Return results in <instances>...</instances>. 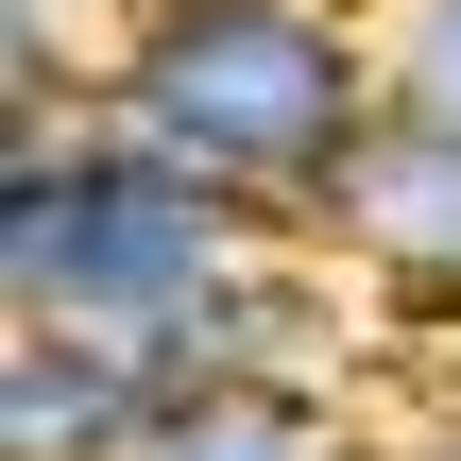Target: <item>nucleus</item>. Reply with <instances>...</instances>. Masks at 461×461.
<instances>
[{
    "label": "nucleus",
    "instance_id": "obj_1",
    "mask_svg": "<svg viewBox=\"0 0 461 461\" xmlns=\"http://www.w3.org/2000/svg\"><path fill=\"white\" fill-rule=\"evenodd\" d=\"M103 120L171 137L222 188H257L274 222H308L342 188V154L393 120V51H376V0H120Z\"/></svg>",
    "mask_w": 461,
    "mask_h": 461
},
{
    "label": "nucleus",
    "instance_id": "obj_2",
    "mask_svg": "<svg viewBox=\"0 0 461 461\" xmlns=\"http://www.w3.org/2000/svg\"><path fill=\"white\" fill-rule=\"evenodd\" d=\"M291 222L257 188H222L205 154L137 137V120H68V137H0V308L34 325H171L188 291H222L240 257H274Z\"/></svg>",
    "mask_w": 461,
    "mask_h": 461
},
{
    "label": "nucleus",
    "instance_id": "obj_3",
    "mask_svg": "<svg viewBox=\"0 0 461 461\" xmlns=\"http://www.w3.org/2000/svg\"><path fill=\"white\" fill-rule=\"evenodd\" d=\"M308 240H325L359 291L461 325V137H445V120H376V137L342 154V188L308 205Z\"/></svg>",
    "mask_w": 461,
    "mask_h": 461
},
{
    "label": "nucleus",
    "instance_id": "obj_4",
    "mask_svg": "<svg viewBox=\"0 0 461 461\" xmlns=\"http://www.w3.org/2000/svg\"><path fill=\"white\" fill-rule=\"evenodd\" d=\"M154 445V359L120 325H34L0 342V461H137Z\"/></svg>",
    "mask_w": 461,
    "mask_h": 461
},
{
    "label": "nucleus",
    "instance_id": "obj_5",
    "mask_svg": "<svg viewBox=\"0 0 461 461\" xmlns=\"http://www.w3.org/2000/svg\"><path fill=\"white\" fill-rule=\"evenodd\" d=\"M137 461H376V445H359V411H342L325 359H257V376L154 393V445Z\"/></svg>",
    "mask_w": 461,
    "mask_h": 461
},
{
    "label": "nucleus",
    "instance_id": "obj_6",
    "mask_svg": "<svg viewBox=\"0 0 461 461\" xmlns=\"http://www.w3.org/2000/svg\"><path fill=\"white\" fill-rule=\"evenodd\" d=\"M103 120V51L51 34V0H0V137H68Z\"/></svg>",
    "mask_w": 461,
    "mask_h": 461
},
{
    "label": "nucleus",
    "instance_id": "obj_7",
    "mask_svg": "<svg viewBox=\"0 0 461 461\" xmlns=\"http://www.w3.org/2000/svg\"><path fill=\"white\" fill-rule=\"evenodd\" d=\"M376 51H393V120L461 137V0H376Z\"/></svg>",
    "mask_w": 461,
    "mask_h": 461
},
{
    "label": "nucleus",
    "instance_id": "obj_8",
    "mask_svg": "<svg viewBox=\"0 0 461 461\" xmlns=\"http://www.w3.org/2000/svg\"><path fill=\"white\" fill-rule=\"evenodd\" d=\"M376 461H461V445H376Z\"/></svg>",
    "mask_w": 461,
    "mask_h": 461
}]
</instances>
